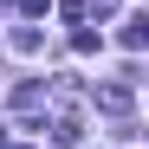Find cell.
Returning a JSON list of instances; mask_svg holds the SVG:
<instances>
[{
    "label": "cell",
    "instance_id": "6da1fadb",
    "mask_svg": "<svg viewBox=\"0 0 149 149\" xmlns=\"http://www.w3.org/2000/svg\"><path fill=\"white\" fill-rule=\"evenodd\" d=\"M39 104H52V84H39V78H26V84H13V110H19V117H33Z\"/></svg>",
    "mask_w": 149,
    "mask_h": 149
},
{
    "label": "cell",
    "instance_id": "277c9868",
    "mask_svg": "<svg viewBox=\"0 0 149 149\" xmlns=\"http://www.w3.org/2000/svg\"><path fill=\"white\" fill-rule=\"evenodd\" d=\"M123 45H130V52H143V45H149V19H143V13L123 19Z\"/></svg>",
    "mask_w": 149,
    "mask_h": 149
},
{
    "label": "cell",
    "instance_id": "8992f818",
    "mask_svg": "<svg viewBox=\"0 0 149 149\" xmlns=\"http://www.w3.org/2000/svg\"><path fill=\"white\" fill-rule=\"evenodd\" d=\"M45 7H52V0H26V13H45Z\"/></svg>",
    "mask_w": 149,
    "mask_h": 149
},
{
    "label": "cell",
    "instance_id": "7a4b0ae2",
    "mask_svg": "<svg viewBox=\"0 0 149 149\" xmlns=\"http://www.w3.org/2000/svg\"><path fill=\"white\" fill-rule=\"evenodd\" d=\"M91 97H97V110H110V117H130V104H136L130 84H97Z\"/></svg>",
    "mask_w": 149,
    "mask_h": 149
},
{
    "label": "cell",
    "instance_id": "52a82bcc",
    "mask_svg": "<svg viewBox=\"0 0 149 149\" xmlns=\"http://www.w3.org/2000/svg\"><path fill=\"white\" fill-rule=\"evenodd\" d=\"M0 149H26V143H0Z\"/></svg>",
    "mask_w": 149,
    "mask_h": 149
},
{
    "label": "cell",
    "instance_id": "3957f363",
    "mask_svg": "<svg viewBox=\"0 0 149 149\" xmlns=\"http://www.w3.org/2000/svg\"><path fill=\"white\" fill-rule=\"evenodd\" d=\"M78 143H84V123L78 117H58L52 123V149H78Z\"/></svg>",
    "mask_w": 149,
    "mask_h": 149
},
{
    "label": "cell",
    "instance_id": "5b68a950",
    "mask_svg": "<svg viewBox=\"0 0 149 149\" xmlns=\"http://www.w3.org/2000/svg\"><path fill=\"white\" fill-rule=\"evenodd\" d=\"M13 52H39V26H13Z\"/></svg>",
    "mask_w": 149,
    "mask_h": 149
}]
</instances>
